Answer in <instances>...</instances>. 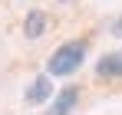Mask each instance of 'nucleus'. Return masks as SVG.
I'll use <instances>...</instances> for the list:
<instances>
[{"label":"nucleus","instance_id":"4","mask_svg":"<svg viewBox=\"0 0 122 115\" xmlns=\"http://www.w3.org/2000/svg\"><path fill=\"white\" fill-rule=\"evenodd\" d=\"M46 26H50L46 13H43V10H30L26 20H23V36L26 39H40L43 33H46Z\"/></svg>","mask_w":122,"mask_h":115},{"label":"nucleus","instance_id":"1","mask_svg":"<svg viewBox=\"0 0 122 115\" xmlns=\"http://www.w3.org/2000/svg\"><path fill=\"white\" fill-rule=\"evenodd\" d=\"M86 59V43L82 39H69L60 49H53V56L46 62V76H73Z\"/></svg>","mask_w":122,"mask_h":115},{"label":"nucleus","instance_id":"2","mask_svg":"<svg viewBox=\"0 0 122 115\" xmlns=\"http://www.w3.org/2000/svg\"><path fill=\"white\" fill-rule=\"evenodd\" d=\"M50 99H53V79L50 76H36L26 86V92H23V102H26V105H43V102H50Z\"/></svg>","mask_w":122,"mask_h":115},{"label":"nucleus","instance_id":"6","mask_svg":"<svg viewBox=\"0 0 122 115\" xmlns=\"http://www.w3.org/2000/svg\"><path fill=\"white\" fill-rule=\"evenodd\" d=\"M112 33H116V36H122V17L116 20V23H112Z\"/></svg>","mask_w":122,"mask_h":115},{"label":"nucleus","instance_id":"5","mask_svg":"<svg viewBox=\"0 0 122 115\" xmlns=\"http://www.w3.org/2000/svg\"><path fill=\"white\" fill-rule=\"evenodd\" d=\"M96 72L102 79H122V53H106L96 62Z\"/></svg>","mask_w":122,"mask_h":115},{"label":"nucleus","instance_id":"3","mask_svg":"<svg viewBox=\"0 0 122 115\" xmlns=\"http://www.w3.org/2000/svg\"><path fill=\"white\" fill-rule=\"evenodd\" d=\"M76 102H79V89L76 86H66L63 92H56V99H53V105H50L46 115H73Z\"/></svg>","mask_w":122,"mask_h":115}]
</instances>
